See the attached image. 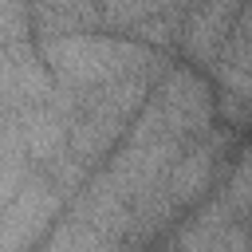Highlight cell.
<instances>
[{
    "label": "cell",
    "instance_id": "1",
    "mask_svg": "<svg viewBox=\"0 0 252 252\" xmlns=\"http://www.w3.org/2000/svg\"><path fill=\"white\" fill-rule=\"evenodd\" d=\"M220 122L217 87L193 63H173L146 98L142 114L114 146V154L67 201L63 217L43 236L47 252H102L126 248L130 220L169 165Z\"/></svg>",
    "mask_w": 252,
    "mask_h": 252
},
{
    "label": "cell",
    "instance_id": "2",
    "mask_svg": "<svg viewBox=\"0 0 252 252\" xmlns=\"http://www.w3.org/2000/svg\"><path fill=\"white\" fill-rule=\"evenodd\" d=\"M35 47L63 91H87V87L110 83V79H118L134 67H146L169 51V47H154V43H142L122 32H106V28L35 35Z\"/></svg>",
    "mask_w": 252,
    "mask_h": 252
},
{
    "label": "cell",
    "instance_id": "3",
    "mask_svg": "<svg viewBox=\"0 0 252 252\" xmlns=\"http://www.w3.org/2000/svg\"><path fill=\"white\" fill-rule=\"evenodd\" d=\"M169 248H252V146L232 158L224 181L197 205L173 236H161Z\"/></svg>",
    "mask_w": 252,
    "mask_h": 252
},
{
    "label": "cell",
    "instance_id": "4",
    "mask_svg": "<svg viewBox=\"0 0 252 252\" xmlns=\"http://www.w3.org/2000/svg\"><path fill=\"white\" fill-rule=\"evenodd\" d=\"M217 87V106L228 126H252V0H244L217 67L209 71Z\"/></svg>",
    "mask_w": 252,
    "mask_h": 252
},
{
    "label": "cell",
    "instance_id": "5",
    "mask_svg": "<svg viewBox=\"0 0 252 252\" xmlns=\"http://www.w3.org/2000/svg\"><path fill=\"white\" fill-rule=\"evenodd\" d=\"M240 8H244V0H197L189 20H185L181 43H177L181 59L209 75L217 67V59H220V47H224Z\"/></svg>",
    "mask_w": 252,
    "mask_h": 252
},
{
    "label": "cell",
    "instance_id": "6",
    "mask_svg": "<svg viewBox=\"0 0 252 252\" xmlns=\"http://www.w3.org/2000/svg\"><path fill=\"white\" fill-rule=\"evenodd\" d=\"M32 35L55 32H98L102 28V0H28Z\"/></svg>",
    "mask_w": 252,
    "mask_h": 252
}]
</instances>
